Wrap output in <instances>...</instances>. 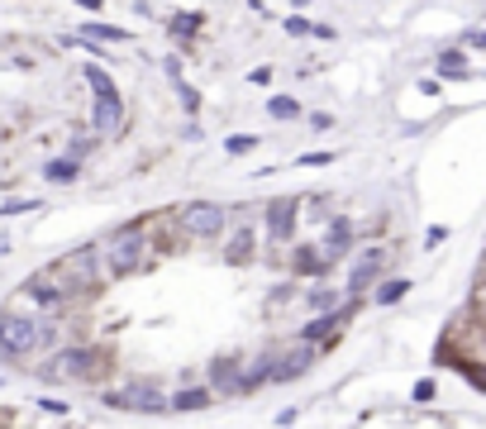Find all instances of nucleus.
Wrapping results in <instances>:
<instances>
[{
  "instance_id": "obj_25",
  "label": "nucleus",
  "mask_w": 486,
  "mask_h": 429,
  "mask_svg": "<svg viewBox=\"0 0 486 429\" xmlns=\"http://www.w3.org/2000/svg\"><path fill=\"white\" fill-rule=\"evenodd\" d=\"M253 148H258L253 134H229V139H225V153H229V158H243V153H253Z\"/></svg>"
},
{
  "instance_id": "obj_15",
  "label": "nucleus",
  "mask_w": 486,
  "mask_h": 429,
  "mask_svg": "<svg viewBox=\"0 0 486 429\" xmlns=\"http://www.w3.org/2000/svg\"><path fill=\"white\" fill-rule=\"evenodd\" d=\"M210 382H215V391L234 396V391H239V362H234V358H215L210 362Z\"/></svg>"
},
{
  "instance_id": "obj_16",
  "label": "nucleus",
  "mask_w": 486,
  "mask_h": 429,
  "mask_svg": "<svg viewBox=\"0 0 486 429\" xmlns=\"http://www.w3.org/2000/svg\"><path fill=\"white\" fill-rule=\"evenodd\" d=\"M172 410H206L210 406V391H200V387H187V391H177L172 401H167Z\"/></svg>"
},
{
  "instance_id": "obj_5",
  "label": "nucleus",
  "mask_w": 486,
  "mask_h": 429,
  "mask_svg": "<svg viewBox=\"0 0 486 429\" xmlns=\"http://www.w3.org/2000/svg\"><path fill=\"white\" fill-rule=\"evenodd\" d=\"M100 401L115 406V410H139V415H158V410H167V396L153 387V382H124V387H110L100 391Z\"/></svg>"
},
{
  "instance_id": "obj_18",
  "label": "nucleus",
  "mask_w": 486,
  "mask_h": 429,
  "mask_svg": "<svg viewBox=\"0 0 486 429\" xmlns=\"http://www.w3.org/2000/svg\"><path fill=\"white\" fill-rule=\"evenodd\" d=\"M81 34H87L81 43H124V39H129L124 29H115V24H87Z\"/></svg>"
},
{
  "instance_id": "obj_14",
  "label": "nucleus",
  "mask_w": 486,
  "mask_h": 429,
  "mask_svg": "<svg viewBox=\"0 0 486 429\" xmlns=\"http://www.w3.org/2000/svg\"><path fill=\"white\" fill-rule=\"evenodd\" d=\"M96 129L100 134H115V129H120V120H124V105H120V96H105V101H96Z\"/></svg>"
},
{
  "instance_id": "obj_22",
  "label": "nucleus",
  "mask_w": 486,
  "mask_h": 429,
  "mask_svg": "<svg viewBox=\"0 0 486 429\" xmlns=\"http://www.w3.org/2000/svg\"><path fill=\"white\" fill-rule=\"evenodd\" d=\"M248 249H253V229H239V234L229 239L225 258H229V262H243V253H248Z\"/></svg>"
},
{
  "instance_id": "obj_20",
  "label": "nucleus",
  "mask_w": 486,
  "mask_h": 429,
  "mask_svg": "<svg viewBox=\"0 0 486 429\" xmlns=\"http://www.w3.org/2000/svg\"><path fill=\"white\" fill-rule=\"evenodd\" d=\"M439 77L463 81V77H472V68H467V58H463V53H444V58H439Z\"/></svg>"
},
{
  "instance_id": "obj_26",
  "label": "nucleus",
  "mask_w": 486,
  "mask_h": 429,
  "mask_svg": "<svg viewBox=\"0 0 486 429\" xmlns=\"http://www.w3.org/2000/svg\"><path fill=\"white\" fill-rule=\"evenodd\" d=\"M43 177L48 181H72L77 177V162L72 158H58V162H48V168H43Z\"/></svg>"
},
{
  "instance_id": "obj_12",
  "label": "nucleus",
  "mask_w": 486,
  "mask_h": 429,
  "mask_svg": "<svg viewBox=\"0 0 486 429\" xmlns=\"http://www.w3.org/2000/svg\"><path fill=\"white\" fill-rule=\"evenodd\" d=\"M310 362H315V353H310V349H291V353L272 358V382H296V377L306 372Z\"/></svg>"
},
{
  "instance_id": "obj_4",
  "label": "nucleus",
  "mask_w": 486,
  "mask_h": 429,
  "mask_svg": "<svg viewBox=\"0 0 486 429\" xmlns=\"http://www.w3.org/2000/svg\"><path fill=\"white\" fill-rule=\"evenodd\" d=\"M43 334H48V324L20 315V310H5V315H0V353L5 358H29L43 343Z\"/></svg>"
},
{
  "instance_id": "obj_21",
  "label": "nucleus",
  "mask_w": 486,
  "mask_h": 429,
  "mask_svg": "<svg viewBox=\"0 0 486 429\" xmlns=\"http://www.w3.org/2000/svg\"><path fill=\"white\" fill-rule=\"evenodd\" d=\"M406 291H410V282H406V277H396V282L377 287V296H372V301H377V306H396V301H400V296H406Z\"/></svg>"
},
{
  "instance_id": "obj_28",
  "label": "nucleus",
  "mask_w": 486,
  "mask_h": 429,
  "mask_svg": "<svg viewBox=\"0 0 486 429\" xmlns=\"http://www.w3.org/2000/svg\"><path fill=\"white\" fill-rule=\"evenodd\" d=\"M24 210H39V201H5L0 214H24Z\"/></svg>"
},
{
  "instance_id": "obj_1",
  "label": "nucleus",
  "mask_w": 486,
  "mask_h": 429,
  "mask_svg": "<svg viewBox=\"0 0 486 429\" xmlns=\"http://www.w3.org/2000/svg\"><path fill=\"white\" fill-rule=\"evenodd\" d=\"M96 253H100V262H110L115 277L139 272L143 262H148V229H143V224L115 229V234H105V239L96 243Z\"/></svg>"
},
{
  "instance_id": "obj_10",
  "label": "nucleus",
  "mask_w": 486,
  "mask_h": 429,
  "mask_svg": "<svg viewBox=\"0 0 486 429\" xmlns=\"http://www.w3.org/2000/svg\"><path fill=\"white\" fill-rule=\"evenodd\" d=\"M291 272L296 277H325L329 258L320 253V243H296V249H291Z\"/></svg>"
},
{
  "instance_id": "obj_13",
  "label": "nucleus",
  "mask_w": 486,
  "mask_h": 429,
  "mask_svg": "<svg viewBox=\"0 0 486 429\" xmlns=\"http://www.w3.org/2000/svg\"><path fill=\"white\" fill-rule=\"evenodd\" d=\"M339 329V315H320V320H310L306 329H300V349H320V343H329V334Z\"/></svg>"
},
{
  "instance_id": "obj_9",
  "label": "nucleus",
  "mask_w": 486,
  "mask_h": 429,
  "mask_svg": "<svg viewBox=\"0 0 486 429\" xmlns=\"http://www.w3.org/2000/svg\"><path fill=\"white\" fill-rule=\"evenodd\" d=\"M381 272H387V253H381V249H362L358 262H353V272H348V291H353V296L367 291Z\"/></svg>"
},
{
  "instance_id": "obj_2",
  "label": "nucleus",
  "mask_w": 486,
  "mask_h": 429,
  "mask_svg": "<svg viewBox=\"0 0 486 429\" xmlns=\"http://www.w3.org/2000/svg\"><path fill=\"white\" fill-rule=\"evenodd\" d=\"M53 272L62 277V287L72 291V296H77V291H96L100 282H105V262H100L96 243H87V249H72Z\"/></svg>"
},
{
  "instance_id": "obj_6",
  "label": "nucleus",
  "mask_w": 486,
  "mask_h": 429,
  "mask_svg": "<svg viewBox=\"0 0 486 429\" xmlns=\"http://www.w3.org/2000/svg\"><path fill=\"white\" fill-rule=\"evenodd\" d=\"M181 229L191 239H215L225 229V210L210 201H191V205H181Z\"/></svg>"
},
{
  "instance_id": "obj_7",
  "label": "nucleus",
  "mask_w": 486,
  "mask_h": 429,
  "mask_svg": "<svg viewBox=\"0 0 486 429\" xmlns=\"http://www.w3.org/2000/svg\"><path fill=\"white\" fill-rule=\"evenodd\" d=\"M20 296H33V306H43V310H62L67 301H72V291L62 287V277H58L53 268H48V272H33Z\"/></svg>"
},
{
  "instance_id": "obj_23",
  "label": "nucleus",
  "mask_w": 486,
  "mask_h": 429,
  "mask_svg": "<svg viewBox=\"0 0 486 429\" xmlns=\"http://www.w3.org/2000/svg\"><path fill=\"white\" fill-rule=\"evenodd\" d=\"M334 306H339V291H329V287L310 291V310H315V315H334Z\"/></svg>"
},
{
  "instance_id": "obj_24",
  "label": "nucleus",
  "mask_w": 486,
  "mask_h": 429,
  "mask_svg": "<svg viewBox=\"0 0 486 429\" xmlns=\"http://www.w3.org/2000/svg\"><path fill=\"white\" fill-rule=\"evenodd\" d=\"M267 114H272V120H296L300 105L291 101V96H272V101H267Z\"/></svg>"
},
{
  "instance_id": "obj_32",
  "label": "nucleus",
  "mask_w": 486,
  "mask_h": 429,
  "mask_svg": "<svg viewBox=\"0 0 486 429\" xmlns=\"http://www.w3.org/2000/svg\"><path fill=\"white\" fill-rule=\"evenodd\" d=\"M467 48H486V34H481V29H467Z\"/></svg>"
},
{
  "instance_id": "obj_8",
  "label": "nucleus",
  "mask_w": 486,
  "mask_h": 429,
  "mask_svg": "<svg viewBox=\"0 0 486 429\" xmlns=\"http://www.w3.org/2000/svg\"><path fill=\"white\" fill-rule=\"evenodd\" d=\"M296 220H300V201H296V196H277V201H267V234H272V239H291Z\"/></svg>"
},
{
  "instance_id": "obj_11",
  "label": "nucleus",
  "mask_w": 486,
  "mask_h": 429,
  "mask_svg": "<svg viewBox=\"0 0 486 429\" xmlns=\"http://www.w3.org/2000/svg\"><path fill=\"white\" fill-rule=\"evenodd\" d=\"M348 243H353V220H329L325 224V239H320V253L334 262L348 253Z\"/></svg>"
},
{
  "instance_id": "obj_17",
  "label": "nucleus",
  "mask_w": 486,
  "mask_h": 429,
  "mask_svg": "<svg viewBox=\"0 0 486 429\" xmlns=\"http://www.w3.org/2000/svg\"><path fill=\"white\" fill-rule=\"evenodd\" d=\"M200 24H206V14H200V10L177 14V20H172V39H181V43H187V39H196V29H200Z\"/></svg>"
},
{
  "instance_id": "obj_31",
  "label": "nucleus",
  "mask_w": 486,
  "mask_h": 429,
  "mask_svg": "<svg viewBox=\"0 0 486 429\" xmlns=\"http://www.w3.org/2000/svg\"><path fill=\"white\" fill-rule=\"evenodd\" d=\"M248 81H253V87H267V81H272V68H253V72H248Z\"/></svg>"
},
{
  "instance_id": "obj_19",
  "label": "nucleus",
  "mask_w": 486,
  "mask_h": 429,
  "mask_svg": "<svg viewBox=\"0 0 486 429\" xmlns=\"http://www.w3.org/2000/svg\"><path fill=\"white\" fill-rule=\"evenodd\" d=\"M87 81H91L96 101H105V96H120V91H115V77H110L105 68H96V62H91V68H87Z\"/></svg>"
},
{
  "instance_id": "obj_29",
  "label": "nucleus",
  "mask_w": 486,
  "mask_h": 429,
  "mask_svg": "<svg viewBox=\"0 0 486 429\" xmlns=\"http://www.w3.org/2000/svg\"><path fill=\"white\" fill-rule=\"evenodd\" d=\"M325 162H334V153H306V158H300V168H325Z\"/></svg>"
},
{
  "instance_id": "obj_3",
  "label": "nucleus",
  "mask_w": 486,
  "mask_h": 429,
  "mask_svg": "<svg viewBox=\"0 0 486 429\" xmlns=\"http://www.w3.org/2000/svg\"><path fill=\"white\" fill-rule=\"evenodd\" d=\"M105 372V349H62L48 362V382H96Z\"/></svg>"
},
{
  "instance_id": "obj_27",
  "label": "nucleus",
  "mask_w": 486,
  "mask_h": 429,
  "mask_svg": "<svg viewBox=\"0 0 486 429\" xmlns=\"http://www.w3.org/2000/svg\"><path fill=\"white\" fill-rule=\"evenodd\" d=\"M177 96H181V105H187V114H196V110H200V96H196V87H187V81H177Z\"/></svg>"
},
{
  "instance_id": "obj_30",
  "label": "nucleus",
  "mask_w": 486,
  "mask_h": 429,
  "mask_svg": "<svg viewBox=\"0 0 486 429\" xmlns=\"http://www.w3.org/2000/svg\"><path fill=\"white\" fill-rule=\"evenodd\" d=\"M287 34H296V39H300V34H310V24L300 20V14H291V20H287Z\"/></svg>"
}]
</instances>
